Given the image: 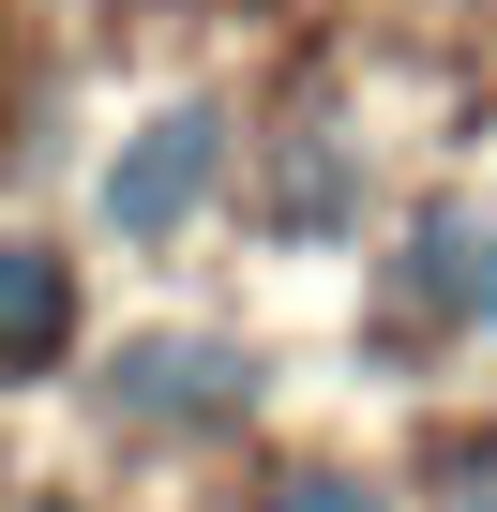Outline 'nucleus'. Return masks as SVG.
Here are the masks:
<instances>
[{"label": "nucleus", "mask_w": 497, "mask_h": 512, "mask_svg": "<svg viewBox=\"0 0 497 512\" xmlns=\"http://www.w3.org/2000/svg\"><path fill=\"white\" fill-rule=\"evenodd\" d=\"M211 196H226V106H211V91L151 106V121L106 151V226H121L136 256H166V241H181Z\"/></svg>", "instance_id": "obj_1"}, {"label": "nucleus", "mask_w": 497, "mask_h": 512, "mask_svg": "<svg viewBox=\"0 0 497 512\" xmlns=\"http://www.w3.org/2000/svg\"><path fill=\"white\" fill-rule=\"evenodd\" d=\"M392 302L422 332H482L497 347V196H422L392 226Z\"/></svg>", "instance_id": "obj_2"}, {"label": "nucleus", "mask_w": 497, "mask_h": 512, "mask_svg": "<svg viewBox=\"0 0 497 512\" xmlns=\"http://www.w3.org/2000/svg\"><path fill=\"white\" fill-rule=\"evenodd\" d=\"M106 392H121V422H181V437H226V422H257V347H226V332H136L121 362H106Z\"/></svg>", "instance_id": "obj_3"}, {"label": "nucleus", "mask_w": 497, "mask_h": 512, "mask_svg": "<svg viewBox=\"0 0 497 512\" xmlns=\"http://www.w3.org/2000/svg\"><path fill=\"white\" fill-rule=\"evenodd\" d=\"M61 347H76V256L31 241V226H0V392L46 377Z\"/></svg>", "instance_id": "obj_4"}, {"label": "nucleus", "mask_w": 497, "mask_h": 512, "mask_svg": "<svg viewBox=\"0 0 497 512\" xmlns=\"http://www.w3.org/2000/svg\"><path fill=\"white\" fill-rule=\"evenodd\" d=\"M362 196H377V181H362L347 121H287V136H272V226H287V241H347Z\"/></svg>", "instance_id": "obj_5"}, {"label": "nucleus", "mask_w": 497, "mask_h": 512, "mask_svg": "<svg viewBox=\"0 0 497 512\" xmlns=\"http://www.w3.org/2000/svg\"><path fill=\"white\" fill-rule=\"evenodd\" d=\"M257 512H392V482H377V467H332V452H317V467H272V497H257Z\"/></svg>", "instance_id": "obj_6"}]
</instances>
